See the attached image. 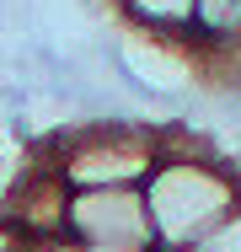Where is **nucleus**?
Segmentation results:
<instances>
[{
	"mask_svg": "<svg viewBox=\"0 0 241 252\" xmlns=\"http://www.w3.org/2000/svg\"><path fill=\"white\" fill-rule=\"evenodd\" d=\"M182 252H241V209H236V215H225L209 236H198V242L182 247Z\"/></svg>",
	"mask_w": 241,
	"mask_h": 252,
	"instance_id": "5",
	"label": "nucleus"
},
{
	"mask_svg": "<svg viewBox=\"0 0 241 252\" xmlns=\"http://www.w3.org/2000/svg\"><path fill=\"white\" fill-rule=\"evenodd\" d=\"M118 16L134 22L145 38H155V43H182L188 49L193 0H118Z\"/></svg>",
	"mask_w": 241,
	"mask_h": 252,
	"instance_id": "4",
	"label": "nucleus"
},
{
	"mask_svg": "<svg viewBox=\"0 0 241 252\" xmlns=\"http://www.w3.org/2000/svg\"><path fill=\"white\" fill-rule=\"evenodd\" d=\"M155 225V252H182L241 209V172L225 156H172L161 151L155 172L140 183Z\"/></svg>",
	"mask_w": 241,
	"mask_h": 252,
	"instance_id": "1",
	"label": "nucleus"
},
{
	"mask_svg": "<svg viewBox=\"0 0 241 252\" xmlns=\"http://www.w3.org/2000/svg\"><path fill=\"white\" fill-rule=\"evenodd\" d=\"M48 151L70 188H140L161 161V118H113V124H59Z\"/></svg>",
	"mask_w": 241,
	"mask_h": 252,
	"instance_id": "2",
	"label": "nucleus"
},
{
	"mask_svg": "<svg viewBox=\"0 0 241 252\" xmlns=\"http://www.w3.org/2000/svg\"><path fill=\"white\" fill-rule=\"evenodd\" d=\"M5 252H86L81 242L59 236V242H5Z\"/></svg>",
	"mask_w": 241,
	"mask_h": 252,
	"instance_id": "6",
	"label": "nucleus"
},
{
	"mask_svg": "<svg viewBox=\"0 0 241 252\" xmlns=\"http://www.w3.org/2000/svg\"><path fill=\"white\" fill-rule=\"evenodd\" d=\"M64 236L86 252H155L145 188H75Z\"/></svg>",
	"mask_w": 241,
	"mask_h": 252,
	"instance_id": "3",
	"label": "nucleus"
}]
</instances>
